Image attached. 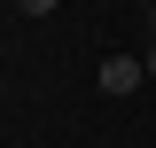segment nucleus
Wrapping results in <instances>:
<instances>
[{"label":"nucleus","mask_w":156,"mask_h":148,"mask_svg":"<svg viewBox=\"0 0 156 148\" xmlns=\"http://www.w3.org/2000/svg\"><path fill=\"white\" fill-rule=\"evenodd\" d=\"M140 78H148L140 55H109V62H101V93H140Z\"/></svg>","instance_id":"1"},{"label":"nucleus","mask_w":156,"mask_h":148,"mask_svg":"<svg viewBox=\"0 0 156 148\" xmlns=\"http://www.w3.org/2000/svg\"><path fill=\"white\" fill-rule=\"evenodd\" d=\"M47 8H55V0H16V16H47Z\"/></svg>","instance_id":"2"},{"label":"nucleus","mask_w":156,"mask_h":148,"mask_svg":"<svg viewBox=\"0 0 156 148\" xmlns=\"http://www.w3.org/2000/svg\"><path fill=\"white\" fill-rule=\"evenodd\" d=\"M148 78H156V47H148Z\"/></svg>","instance_id":"3"},{"label":"nucleus","mask_w":156,"mask_h":148,"mask_svg":"<svg viewBox=\"0 0 156 148\" xmlns=\"http://www.w3.org/2000/svg\"><path fill=\"white\" fill-rule=\"evenodd\" d=\"M148 31H156V8H148Z\"/></svg>","instance_id":"4"}]
</instances>
